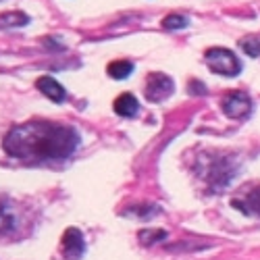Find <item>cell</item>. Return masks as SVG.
<instances>
[{"label":"cell","instance_id":"obj_9","mask_svg":"<svg viewBox=\"0 0 260 260\" xmlns=\"http://www.w3.org/2000/svg\"><path fill=\"white\" fill-rule=\"evenodd\" d=\"M113 108H115V113H117L119 117H136L140 104H138V100H136L134 94H121V96L115 100Z\"/></svg>","mask_w":260,"mask_h":260},{"label":"cell","instance_id":"obj_10","mask_svg":"<svg viewBox=\"0 0 260 260\" xmlns=\"http://www.w3.org/2000/svg\"><path fill=\"white\" fill-rule=\"evenodd\" d=\"M134 62L132 60H115L108 64V77H113V79H127L129 75L134 73Z\"/></svg>","mask_w":260,"mask_h":260},{"label":"cell","instance_id":"obj_8","mask_svg":"<svg viewBox=\"0 0 260 260\" xmlns=\"http://www.w3.org/2000/svg\"><path fill=\"white\" fill-rule=\"evenodd\" d=\"M233 206L240 208V210L246 212V214H256V216H260V185L254 187L252 191H248L244 198L233 200Z\"/></svg>","mask_w":260,"mask_h":260},{"label":"cell","instance_id":"obj_6","mask_svg":"<svg viewBox=\"0 0 260 260\" xmlns=\"http://www.w3.org/2000/svg\"><path fill=\"white\" fill-rule=\"evenodd\" d=\"M60 252L67 260H79L85 252V242H83V235L79 229L71 227L64 231L62 235V244H60Z\"/></svg>","mask_w":260,"mask_h":260},{"label":"cell","instance_id":"obj_1","mask_svg":"<svg viewBox=\"0 0 260 260\" xmlns=\"http://www.w3.org/2000/svg\"><path fill=\"white\" fill-rule=\"evenodd\" d=\"M79 134L71 125L52 121H27L15 125L5 136V152L23 162H48L69 158L77 146Z\"/></svg>","mask_w":260,"mask_h":260},{"label":"cell","instance_id":"obj_5","mask_svg":"<svg viewBox=\"0 0 260 260\" xmlns=\"http://www.w3.org/2000/svg\"><path fill=\"white\" fill-rule=\"evenodd\" d=\"M223 111L231 119H244L252 111V100L246 92H231L223 98Z\"/></svg>","mask_w":260,"mask_h":260},{"label":"cell","instance_id":"obj_13","mask_svg":"<svg viewBox=\"0 0 260 260\" xmlns=\"http://www.w3.org/2000/svg\"><path fill=\"white\" fill-rule=\"evenodd\" d=\"M167 237V231L162 229H148V231H140V242L144 246H152L156 242H162Z\"/></svg>","mask_w":260,"mask_h":260},{"label":"cell","instance_id":"obj_4","mask_svg":"<svg viewBox=\"0 0 260 260\" xmlns=\"http://www.w3.org/2000/svg\"><path fill=\"white\" fill-rule=\"evenodd\" d=\"M175 90L173 79L165 73H150L146 79V98L150 102H162Z\"/></svg>","mask_w":260,"mask_h":260},{"label":"cell","instance_id":"obj_14","mask_svg":"<svg viewBox=\"0 0 260 260\" xmlns=\"http://www.w3.org/2000/svg\"><path fill=\"white\" fill-rule=\"evenodd\" d=\"M187 25V19L181 15H169L167 19H162V27L165 29H179Z\"/></svg>","mask_w":260,"mask_h":260},{"label":"cell","instance_id":"obj_12","mask_svg":"<svg viewBox=\"0 0 260 260\" xmlns=\"http://www.w3.org/2000/svg\"><path fill=\"white\" fill-rule=\"evenodd\" d=\"M29 17L25 13H5L0 15V27H21L27 25Z\"/></svg>","mask_w":260,"mask_h":260},{"label":"cell","instance_id":"obj_2","mask_svg":"<svg viewBox=\"0 0 260 260\" xmlns=\"http://www.w3.org/2000/svg\"><path fill=\"white\" fill-rule=\"evenodd\" d=\"M200 177L214 189L219 191L223 189L231 179H233V167L227 158L223 156H202L200 158V167H198Z\"/></svg>","mask_w":260,"mask_h":260},{"label":"cell","instance_id":"obj_11","mask_svg":"<svg viewBox=\"0 0 260 260\" xmlns=\"http://www.w3.org/2000/svg\"><path fill=\"white\" fill-rule=\"evenodd\" d=\"M13 229H15V214L5 200H0V233H11Z\"/></svg>","mask_w":260,"mask_h":260},{"label":"cell","instance_id":"obj_7","mask_svg":"<svg viewBox=\"0 0 260 260\" xmlns=\"http://www.w3.org/2000/svg\"><path fill=\"white\" fill-rule=\"evenodd\" d=\"M36 88H38L42 94H44L46 98H50L52 102H56V104H60V102L67 100V92H64V88H62V85H60L54 77H50V75L38 77Z\"/></svg>","mask_w":260,"mask_h":260},{"label":"cell","instance_id":"obj_3","mask_svg":"<svg viewBox=\"0 0 260 260\" xmlns=\"http://www.w3.org/2000/svg\"><path fill=\"white\" fill-rule=\"evenodd\" d=\"M204 58H206L208 67L214 73H219V75L235 77L237 73L242 71V62L237 60V56L227 48H210V50H206Z\"/></svg>","mask_w":260,"mask_h":260},{"label":"cell","instance_id":"obj_15","mask_svg":"<svg viewBox=\"0 0 260 260\" xmlns=\"http://www.w3.org/2000/svg\"><path fill=\"white\" fill-rule=\"evenodd\" d=\"M242 48H244L250 56H258V54H260V40H256V38H248V40L242 42Z\"/></svg>","mask_w":260,"mask_h":260}]
</instances>
